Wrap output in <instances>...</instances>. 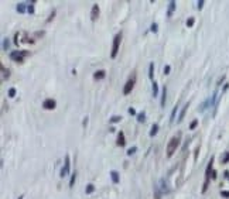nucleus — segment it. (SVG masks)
<instances>
[{"label": "nucleus", "instance_id": "nucleus-19", "mask_svg": "<svg viewBox=\"0 0 229 199\" xmlns=\"http://www.w3.org/2000/svg\"><path fill=\"white\" fill-rule=\"evenodd\" d=\"M85 191H86V194H92V192L95 191V186H93L92 184H89L88 186H86V189H85Z\"/></svg>", "mask_w": 229, "mask_h": 199}, {"label": "nucleus", "instance_id": "nucleus-22", "mask_svg": "<svg viewBox=\"0 0 229 199\" xmlns=\"http://www.w3.org/2000/svg\"><path fill=\"white\" fill-rule=\"evenodd\" d=\"M9 96H10V97H14V96H16V89H14V88H10V89H9Z\"/></svg>", "mask_w": 229, "mask_h": 199}, {"label": "nucleus", "instance_id": "nucleus-23", "mask_svg": "<svg viewBox=\"0 0 229 199\" xmlns=\"http://www.w3.org/2000/svg\"><path fill=\"white\" fill-rule=\"evenodd\" d=\"M120 119H122L120 116H113L110 119V121H112V123H117V121H120Z\"/></svg>", "mask_w": 229, "mask_h": 199}, {"label": "nucleus", "instance_id": "nucleus-18", "mask_svg": "<svg viewBox=\"0 0 229 199\" xmlns=\"http://www.w3.org/2000/svg\"><path fill=\"white\" fill-rule=\"evenodd\" d=\"M153 95H154V96H158V86H157V82H153Z\"/></svg>", "mask_w": 229, "mask_h": 199}, {"label": "nucleus", "instance_id": "nucleus-27", "mask_svg": "<svg viewBox=\"0 0 229 199\" xmlns=\"http://www.w3.org/2000/svg\"><path fill=\"white\" fill-rule=\"evenodd\" d=\"M136 147H131V148H129V151H127V155H131V154H134L136 153Z\"/></svg>", "mask_w": 229, "mask_h": 199}, {"label": "nucleus", "instance_id": "nucleus-31", "mask_svg": "<svg viewBox=\"0 0 229 199\" xmlns=\"http://www.w3.org/2000/svg\"><path fill=\"white\" fill-rule=\"evenodd\" d=\"M202 7H204V0H199V2H198V9L201 10Z\"/></svg>", "mask_w": 229, "mask_h": 199}, {"label": "nucleus", "instance_id": "nucleus-17", "mask_svg": "<svg viewBox=\"0 0 229 199\" xmlns=\"http://www.w3.org/2000/svg\"><path fill=\"white\" fill-rule=\"evenodd\" d=\"M75 179H76V172H72V175H71V179H69V188H72V186H74V184H75Z\"/></svg>", "mask_w": 229, "mask_h": 199}, {"label": "nucleus", "instance_id": "nucleus-20", "mask_svg": "<svg viewBox=\"0 0 229 199\" xmlns=\"http://www.w3.org/2000/svg\"><path fill=\"white\" fill-rule=\"evenodd\" d=\"M194 23H195V20H194L192 17H190V19L187 20V27H192V26H194Z\"/></svg>", "mask_w": 229, "mask_h": 199}, {"label": "nucleus", "instance_id": "nucleus-6", "mask_svg": "<svg viewBox=\"0 0 229 199\" xmlns=\"http://www.w3.org/2000/svg\"><path fill=\"white\" fill-rule=\"evenodd\" d=\"M133 86H134V79H129V81L126 82V85H124V88H123L124 95H129L131 92V89H133Z\"/></svg>", "mask_w": 229, "mask_h": 199}, {"label": "nucleus", "instance_id": "nucleus-29", "mask_svg": "<svg viewBox=\"0 0 229 199\" xmlns=\"http://www.w3.org/2000/svg\"><path fill=\"white\" fill-rule=\"evenodd\" d=\"M151 31H153V33H157V24H156V23H153L151 24V28H150Z\"/></svg>", "mask_w": 229, "mask_h": 199}, {"label": "nucleus", "instance_id": "nucleus-35", "mask_svg": "<svg viewBox=\"0 0 229 199\" xmlns=\"http://www.w3.org/2000/svg\"><path fill=\"white\" fill-rule=\"evenodd\" d=\"M34 11V9H33V6H28V13H33Z\"/></svg>", "mask_w": 229, "mask_h": 199}, {"label": "nucleus", "instance_id": "nucleus-5", "mask_svg": "<svg viewBox=\"0 0 229 199\" xmlns=\"http://www.w3.org/2000/svg\"><path fill=\"white\" fill-rule=\"evenodd\" d=\"M55 100L54 99H45L43 102V106H44V109H47V110H53V109H55Z\"/></svg>", "mask_w": 229, "mask_h": 199}, {"label": "nucleus", "instance_id": "nucleus-2", "mask_svg": "<svg viewBox=\"0 0 229 199\" xmlns=\"http://www.w3.org/2000/svg\"><path fill=\"white\" fill-rule=\"evenodd\" d=\"M120 40H122V34H116L113 38V48H112V54H110V57L112 58H116L117 55V51H119V45H120Z\"/></svg>", "mask_w": 229, "mask_h": 199}, {"label": "nucleus", "instance_id": "nucleus-14", "mask_svg": "<svg viewBox=\"0 0 229 199\" xmlns=\"http://www.w3.org/2000/svg\"><path fill=\"white\" fill-rule=\"evenodd\" d=\"M93 78H95V79H103V78H105V71H102V69H100V71L95 72Z\"/></svg>", "mask_w": 229, "mask_h": 199}, {"label": "nucleus", "instance_id": "nucleus-32", "mask_svg": "<svg viewBox=\"0 0 229 199\" xmlns=\"http://www.w3.org/2000/svg\"><path fill=\"white\" fill-rule=\"evenodd\" d=\"M222 196H225V198H229V191H224V192H222Z\"/></svg>", "mask_w": 229, "mask_h": 199}, {"label": "nucleus", "instance_id": "nucleus-30", "mask_svg": "<svg viewBox=\"0 0 229 199\" xmlns=\"http://www.w3.org/2000/svg\"><path fill=\"white\" fill-rule=\"evenodd\" d=\"M2 71H3V79H6V76L9 78V71H6L4 68H2Z\"/></svg>", "mask_w": 229, "mask_h": 199}, {"label": "nucleus", "instance_id": "nucleus-13", "mask_svg": "<svg viewBox=\"0 0 229 199\" xmlns=\"http://www.w3.org/2000/svg\"><path fill=\"white\" fill-rule=\"evenodd\" d=\"M174 9H175V2H174V0H173V2H170V6H168V11H167L168 17L173 14V11H174Z\"/></svg>", "mask_w": 229, "mask_h": 199}, {"label": "nucleus", "instance_id": "nucleus-7", "mask_svg": "<svg viewBox=\"0 0 229 199\" xmlns=\"http://www.w3.org/2000/svg\"><path fill=\"white\" fill-rule=\"evenodd\" d=\"M157 188L160 189L161 194H165V192H168V186H167V182H165V179H164V178H161V179L158 181Z\"/></svg>", "mask_w": 229, "mask_h": 199}, {"label": "nucleus", "instance_id": "nucleus-15", "mask_svg": "<svg viewBox=\"0 0 229 199\" xmlns=\"http://www.w3.org/2000/svg\"><path fill=\"white\" fill-rule=\"evenodd\" d=\"M157 131H158V124H153V127H151V130H150V137H154L156 134H157Z\"/></svg>", "mask_w": 229, "mask_h": 199}, {"label": "nucleus", "instance_id": "nucleus-16", "mask_svg": "<svg viewBox=\"0 0 229 199\" xmlns=\"http://www.w3.org/2000/svg\"><path fill=\"white\" fill-rule=\"evenodd\" d=\"M26 4H27V3H19V6H17V11L24 13V11H26Z\"/></svg>", "mask_w": 229, "mask_h": 199}, {"label": "nucleus", "instance_id": "nucleus-34", "mask_svg": "<svg viewBox=\"0 0 229 199\" xmlns=\"http://www.w3.org/2000/svg\"><path fill=\"white\" fill-rule=\"evenodd\" d=\"M129 113H130V114H136V110H134L133 107H130V109H129Z\"/></svg>", "mask_w": 229, "mask_h": 199}, {"label": "nucleus", "instance_id": "nucleus-11", "mask_svg": "<svg viewBox=\"0 0 229 199\" xmlns=\"http://www.w3.org/2000/svg\"><path fill=\"white\" fill-rule=\"evenodd\" d=\"M187 109H188V103H187V104H184V107H182V110H181V112H180V117H178V123H180V121H181V120H182V119H184V116H185V112H187Z\"/></svg>", "mask_w": 229, "mask_h": 199}, {"label": "nucleus", "instance_id": "nucleus-1", "mask_svg": "<svg viewBox=\"0 0 229 199\" xmlns=\"http://www.w3.org/2000/svg\"><path fill=\"white\" fill-rule=\"evenodd\" d=\"M180 144V137L178 136H175V137H173L171 140H170L168 145H167V157H171L173 154H174V151L177 150V147H178Z\"/></svg>", "mask_w": 229, "mask_h": 199}, {"label": "nucleus", "instance_id": "nucleus-24", "mask_svg": "<svg viewBox=\"0 0 229 199\" xmlns=\"http://www.w3.org/2000/svg\"><path fill=\"white\" fill-rule=\"evenodd\" d=\"M197 124H198V120H194V121H192V123H191V124H190V128H191V130H194V128H195V127H197Z\"/></svg>", "mask_w": 229, "mask_h": 199}, {"label": "nucleus", "instance_id": "nucleus-10", "mask_svg": "<svg viewBox=\"0 0 229 199\" xmlns=\"http://www.w3.org/2000/svg\"><path fill=\"white\" fill-rule=\"evenodd\" d=\"M124 143H126V141H124V134L120 131V133H119V137H117V144H119L120 147H123Z\"/></svg>", "mask_w": 229, "mask_h": 199}, {"label": "nucleus", "instance_id": "nucleus-33", "mask_svg": "<svg viewBox=\"0 0 229 199\" xmlns=\"http://www.w3.org/2000/svg\"><path fill=\"white\" fill-rule=\"evenodd\" d=\"M228 161H229V153L224 157V162H228Z\"/></svg>", "mask_w": 229, "mask_h": 199}, {"label": "nucleus", "instance_id": "nucleus-3", "mask_svg": "<svg viewBox=\"0 0 229 199\" xmlns=\"http://www.w3.org/2000/svg\"><path fill=\"white\" fill-rule=\"evenodd\" d=\"M26 55H27V52H26V51H13L12 54H10V58H12L13 61H19V62H21Z\"/></svg>", "mask_w": 229, "mask_h": 199}, {"label": "nucleus", "instance_id": "nucleus-12", "mask_svg": "<svg viewBox=\"0 0 229 199\" xmlns=\"http://www.w3.org/2000/svg\"><path fill=\"white\" fill-rule=\"evenodd\" d=\"M110 177H112L113 184H117V182H119V174H117V171H112V172H110Z\"/></svg>", "mask_w": 229, "mask_h": 199}, {"label": "nucleus", "instance_id": "nucleus-8", "mask_svg": "<svg viewBox=\"0 0 229 199\" xmlns=\"http://www.w3.org/2000/svg\"><path fill=\"white\" fill-rule=\"evenodd\" d=\"M98 14H99V7H98V4H93L92 6V11H91V19L93 20V21L96 20Z\"/></svg>", "mask_w": 229, "mask_h": 199}, {"label": "nucleus", "instance_id": "nucleus-21", "mask_svg": "<svg viewBox=\"0 0 229 199\" xmlns=\"http://www.w3.org/2000/svg\"><path fill=\"white\" fill-rule=\"evenodd\" d=\"M153 68H154V65L150 64V66H148V78L153 79Z\"/></svg>", "mask_w": 229, "mask_h": 199}, {"label": "nucleus", "instance_id": "nucleus-28", "mask_svg": "<svg viewBox=\"0 0 229 199\" xmlns=\"http://www.w3.org/2000/svg\"><path fill=\"white\" fill-rule=\"evenodd\" d=\"M3 48H4V50H7L9 48V40L7 38H4V41H3Z\"/></svg>", "mask_w": 229, "mask_h": 199}, {"label": "nucleus", "instance_id": "nucleus-4", "mask_svg": "<svg viewBox=\"0 0 229 199\" xmlns=\"http://www.w3.org/2000/svg\"><path fill=\"white\" fill-rule=\"evenodd\" d=\"M69 165H71V162H69V155H67L65 157L64 167H62V169H61V177H67L69 174Z\"/></svg>", "mask_w": 229, "mask_h": 199}, {"label": "nucleus", "instance_id": "nucleus-26", "mask_svg": "<svg viewBox=\"0 0 229 199\" xmlns=\"http://www.w3.org/2000/svg\"><path fill=\"white\" fill-rule=\"evenodd\" d=\"M137 120L139 121H144V113H139L137 114Z\"/></svg>", "mask_w": 229, "mask_h": 199}, {"label": "nucleus", "instance_id": "nucleus-25", "mask_svg": "<svg viewBox=\"0 0 229 199\" xmlns=\"http://www.w3.org/2000/svg\"><path fill=\"white\" fill-rule=\"evenodd\" d=\"M170 71H171V66H170V65H165V66H164V74H165V75H168V74H170Z\"/></svg>", "mask_w": 229, "mask_h": 199}, {"label": "nucleus", "instance_id": "nucleus-36", "mask_svg": "<svg viewBox=\"0 0 229 199\" xmlns=\"http://www.w3.org/2000/svg\"><path fill=\"white\" fill-rule=\"evenodd\" d=\"M19 199H23V196H20V198H19Z\"/></svg>", "mask_w": 229, "mask_h": 199}, {"label": "nucleus", "instance_id": "nucleus-9", "mask_svg": "<svg viewBox=\"0 0 229 199\" xmlns=\"http://www.w3.org/2000/svg\"><path fill=\"white\" fill-rule=\"evenodd\" d=\"M165 96H167V88H163V92H161V107H164V104H165Z\"/></svg>", "mask_w": 229, "mask_h": 199}]
</instances>
